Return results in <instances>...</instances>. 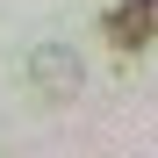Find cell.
<instances>
[{
    "label": "cell",
    "instance_id": "1",
    "mask_svg": "<svg viewBox=\"0 0 158 158\" xmlns=\"http://www.w3.org/2000/svg\"><path fill=\"white\" fill-rule=\"evenodd\" d=\"M108 43H122V50H144V43H158V0H122V7H108Z\"/></svg>",
    "mask_w": 158,
    "mask_h": 158
},
{
    "label": "cell",
    "instance_id": "2",
    "mask_svg": "<svg viewBox=\"0 0 158 158\" xmlns=\"http://www.w3.org/2000/svg\"><path fill=\"white\" fill-rule=\"evenodd\" d=\"M29 72L43 79L50 94H72V86H79V58H72V50H36V65H29Z\"/></svg>",
    "mask_w": 158,
    "mask_h": 158
}]
</instances>
